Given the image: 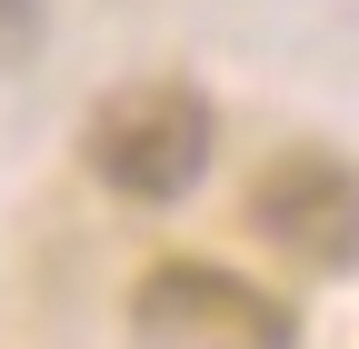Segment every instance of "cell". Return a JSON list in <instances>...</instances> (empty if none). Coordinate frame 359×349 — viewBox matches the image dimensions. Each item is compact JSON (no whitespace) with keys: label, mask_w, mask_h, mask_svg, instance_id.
I'll return each mask as SVG.
<instances>
[{"label":"cell","mask_w":359,"mask_h":349,"mask_svg":"<svg viewBox=\"0 0 359 349\" xmlns=\"http://www.w3.org/2000/svg\"><path fill=\"white\" fill-rule=\"evenodd\" d=\"M80 150L120 200H180L210 170V100L190 80H130V90H110L90 110Z\"/></svg>","instance_id":"6da1fadb"},{"label":"cell","mask_w":359,"mask_h":349,"mask_svg":"<svg viewBox=\"0 0 359 349\" xmlns=\"http://www.w3.org/2000/svg\"><path fill=\"white\" fill-rule=\"evenodd\" d=\"M250 230L290 249L299 270H349L359 259V170L330 150H280L250 180Z\"/></svg>","instance_id":"7a4b0ae2"},{"label":"cell","mask_w":359,"mask_h":349,"mask_svg":"<svg viewBox=\"0 0 359 349\" xmlns=\"http://www.w3.org/2000/svg\"><path fill=\"white\" fill-rule=\"evenodd\" d=\"M140 329L180 349H290V310L210 259H170L140 280Z\"/></svg>","instance_id":"3957f363"},{"label":"cell","mask_w":359,"mask_h":349,"mask_svg":"<svg viewBox=\"0 0 359 349\" xmlns=\"http://www.w3.org/2000/svg\"><path fill=\"white\" fill-rule=\"evenodd\" d=\"M30 30V11H20V0H0V40H20Z\"/></svg>","instance_id":"277c9868"}]
</instances>
